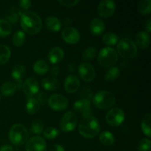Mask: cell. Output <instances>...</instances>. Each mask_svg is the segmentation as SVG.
Instances as JSON below:
<instances>
[{"label": "cell", "mask_w": 151, "mask_h": 151, "mask_svg": "<svg viewBox=\"0 0 151 151\" xmlns=\"http://www.w3.org/2000/svg\"><path fill=\"white\" fill-rule=\"evenodd\" d=\"M20 23L24 32L29 35L37 34L42 28V20L37 13L32 11H25L20 17Z\"/></svg>", "instance_id": "obj_1"}, {"label": "cell", "mask_w": 151, "mask_h": 151, "mask_svg": "<svg viewBox=\"0 0 151 151\" xmlns=\"http://www.w3.org/2000/svg\"><path fill=\"white\" fill-rule=\"evenodd\" d=\"M78 131L85 138H94L100 131V122L98 119L92 115L83 116L78 125Z\"/></svg>", "instance_id": "obj_2"}, {"label": "cell", "mask_w": 151, "mask_h": 151, "mask_svg": "<svg viewBox=\"0 0 151 151\" xmlns=\"http://www.w3.org/2000/svg\"><path fill=\"white\" fill-rule=\"evenodd\" d=\"M29 133L27 129L22 124H15L11 127L9 132L10 142L16 146L23 145L27 142Z\"/></svg>", "instance_id": "obj_3"}, {"label": "cell", "mask_w": 151, "mask_h": 151, "mask_svg": "<svg viewBox=\"0 0 151 151\" xmlns=\"http://www.w3.org/2000/svg\"><path fill=\"white\" fill-rule=\"evenodd\" d=\"M93 103L100 109H108L114 106L116 98L111 92L108 91H100L93 97Z\"/></svg>", "instance_id": "obj_4"}, {"label": "cell", "mask_w": 151, "mask_h": 151, "mask_svg": "<svg viewBox=\"0 0 151 151\" xmlns=\"http://www.w3.org/2000/svg\"><path fill=\"white\" fill-rule=\"evenodd\" d=\"M137 52L138 50L137 45L132 40L124 38L118 41L117 54L123 58H133L137 56Z\"/></svg>", "instance_id": "obj_5"}, {"label": "cell", "mask_w": 151, "mask_h": 151, "mask_svg": "<svg viewBox=\"0 0 151 151\" xmlns=\"http://www.w3.org/2000/svg\"><path fill=\"white\" fill-rule=\"evenodd\" d=\"M97 60L100 66L103 67L114 66L118 60L117 52L112 47H104L99 52Z\"/></svg>", "instance_id": "obj_6"}, {"label": "cell", "mask_w": 151, "mask_h": 151, "mask_svg": "<svg viewBox=\"0 0 151 151\" xmlns=\"http://www.w3.org/2000/svg\"><path fill=\"white\" fill-rule=\"evenodd\" d=\"M106 119L108 124L111 126H119L125 120V113L119 108H113L107 112Z\"/></svg>", "instance_id": "obj_7"}, {"label": "cell", "mask_w": 151, "mask_h": 151, "mask_svg": "<svg viewBox=\"0 0 151 151\" xmlns=\"http://www.w3.org/2000/svg\"><path fill=\"white\" fill-rule=\"evenodd\" d=\"M78 124V117L72 111H67L64 114L60 122V129L64 132L74 131Z\"/></svg>", "instance_id": "obj_8"}, {"label": "cell", "mask_w": 151, "mask_h": 151, "mask_svg": "<svg viewBox=\"0 0 151 151\" xmlns=\"http://www.w3.org/2000/svg\"><path fill=\"white\" fill-rule=\"evenodd\" d=\"M49 106L52 109L58 111H63L68 107L69 102L63 95L60 94H54L48 99Z\"/></svg>", "instance_id": "obj_9"}, {"label": "cell", "mask_w": 151, "mask_h": 151, "mask_svg": "<svg viewBox=\"0 0 151 151\" xmlns=\"http://www.w3.org/2000/svg\"><path fill=\"white\" fill-rule=\"evenodd\" d=\"M116 5L112 0H103L97 6V13L103 18H108L114 13Z\"/></svg>", "instance_id": "obj_10"}, {"label": "cell", "mask_w": 151, "mask_h": 151, "mask_svg": "<svg viewBox=\"0 0 151 151\" xmlns=\"http://www.w3.org/2000/svg\"><path fill=\"white\" fill-rule=\"evenodd\" d=\"M78 74L81 79L86 82H91L95 78V70L91 64L82 63L78 66Z\"/></svg>", "instance_id": "obj_11"}, {"label": "cell", "mask_w": 151, "mask_h": 151, "mask_svg": "<svg viewBox=\"0 0 151 151\" xmlns=\"http://www.w3.org/2000/svg\"><path fill=\"white\" fill-rule=\"evenodd\" d=\"M27 151H47V144L41 137H32L26 144Z\"/></svg>", "instance_id": "obj_12"}, {"label": "cell", "mask_w": 151, "mask_h": 151, "mask_svg": "<svg viewBox=\"0 0 151 151\" xmlns=\"http://www.w3.org/2000/svg\"><path fill=\"white\" fill-rule=\"evenodd\" d=\"M62 38L66 41L71 44H77L80 41L81 35L78 29L73 27H66L62 31Z\"/></svg>", "instance_id": "obj_13"}, {"label": "cell", "mask_w": 151, "mask_h": 151, "mask_svg": "<svg viewBox=\"0 0 151 151\" xmlns=\"http://www.w3.org/2000/svg\"><path fill=\"white\" fill-rule=\"evenodd\" d=\"M22 88L27 96L32 97V96L38 94V92L39 91L38 82L35 78H32V77L28 78L25 80V81L22 84Z\"/></svg>", "instance_id": "obj_14"}, {"label": "cell", "mask_w": 151, "mask_h": 151, "mask_svg": "<svg viewBox=\"0 0 151 151\" xmlns=\"http://www.w3.org/2000/svg\"><path fill=\"white\" fill-rule=\"evenodd\" d=\"M73 109L83 116L91 115L90 114L91 113V103L88 100H83V99H80L77 100L74 103Z\"/></svg>", "instance_id": "obj_15"}, {"label": "cell", "mask_w": 151, "mask_h": 151, "mask_svg": "<svg viewBox=\"0 0 151 151\" xmlns=\"http://www.w3.org/2000/svg\"><path fill=\"white\" fill-rule=\"evenodd\" d=\"M80 81L78 77L74 75H68L64 81V88L67 92L74 93L80 88Z\"/></svg>", "instance_id": "obj_16"}, {"label": "cell", "mask_w": 151, "mask_h": 151, "mask_svg": "<svg viewBox=\"0 0 151 151\" xmlns=\"http://www.w3.org/2000/svg\"><path fill=\"white\" fill-rule=\"evenodd\" d=\"M105 26L104 22L99 18H94L91 21L89 24V30L94 35L98 36V35L103 34L104 32Z\"/></svg>", "instance_id": "obj_17"}, {"label": "cell", "mask_w": 151, "mask_h": 151, "mask_svg": "<svg viewBox=\"0 0 151 151\" xmlns=\"http://www.w3.org/2000/svg\"><path fill=\"white\" fill-rule=\"evenodd\" d=\"M64 58V52L60 47H55L52 49L48 54L49 60L52 64L59 63Z\"/></svg>", "instance_id": "obj_18"}, {"label": "cell", "mask_w": 151, "mask_h": 151, "mask_svg": "<svg viewBox=\"0 0 151 151\" xmlns=\"http://www.w3.org/2000/svg\"><path fill=\"white\" fill-rule=\"evenodd\" d=\"M41 86L47 91H55L60 87V82L54 77H47L41 81Z\"/></svg>", "instance_id": "obj_19"}, {"label": "cell", "mask_w": 151, "mask_h": 151, "mask_svg": "<svg viewBox=\"0 0 151 151\" xmlns=\"http://www.w3.org/2000/svg\"><path fill=\"white\" fill-rule=\"evenodd\" d=\"M135 41L136 44H137L136 45L138 46L140 49L145 50V49L147 48L150 44V35L145 31H142L137 34Z\"/></svg>", "instance_id": "obj_20"}, {"label": "cell", "mask_w": 151, "mask_h": 151, "mask_svg": "<svg viewBox=\"0 0 151 151\" xmlns=\"http://www.w3.org/2000/svg\"><path fill=\"white\" fill-rule=\"evenodd\" d=\"M45 23L47 29L52 32H58L62 27L61 21L56 16H48L46 19Z\"/></svg>", "instance_id": "obj_21"}, {"label": "cell", "mask_w": 151, "mask_h": 151, "mask_svg": "<svg viewBox=\"0 0 151 151\" xmlns=\"http://www.w3.org/2000/svg\"><path fill=\"white\" fill-rule=\"evenodd\" d=\"M22 14V13L20 8L16 6H13L6 13V19L9 23L15 24L19 22Z\"/></svg>", "instance_id": "obj_22"}, {"label": "cell", "mask_w": 151, "mask_h": 151, "mask_svg": "<svg viewBox=\"0 0 151 151\" xmlns=\"http://www.w3.org/2000/svg\"><path fill=\"white\" fill-rule=\"evenodd\" d=\"M41 104L35 97L28 98L26 103V111L29 114H35L40 111Z\"/></svg>", "instance_id": "obj_23"}, {"label": "cell", "mask_w": 151, "mask_h": 151, "mask_svg": "<svg viewBox=\"0 0 151 151\" xmlns=\"http://www.w3.org/2000/svg\"><path fill=\"white\" fill-rule=\"evenodd\" d=\"M32 68H33L34 72L40 75H44L47 74L50 69L48 63L44 60H38L35 61Z\"/></svg>", "instance_id": "obj_24"}, {"label": "cell", "mask_w": 151, "mask_h": 151, "mask_svg": "<svg viewBox=\"0 0 151 151\" xmlns=\"http://www.w3.org/2000/svg\"><path fill=\"white\" fill-rule=\"evenodd\" d=\"M25 73H26V70H25V67L22 64H17L15 65L13 67L11 71V76L15 81H22V78L24 77Z\"/></svg>", "instance_id": "obj_25"}, {"label": "cell", "mask_w": 151, "mask_h": 151, "mask_svg": "<svg viewBox=\"0 0 151 151\" xmlns=\"http://www.w3.org/2000/svg\"><path fill=\"white\" fill-rule=\"evenodd\" d=\"M16 89H17V86H16L15 83L7 81V82L4 83L1 86V92L3 96L7 97V96H10L14 94Z\"/></svg>", "instance_id": "obj_26"}, {"label": "cell", "mask_w": 151, "mask_h": 151, "mask_svg": "<svg viewBox=\"0 0 151 151\" xmlns=\"http://www.w3.org/2000/svg\"><path fill=\"white\" fill-rule=\"evenodd\" d=\"M100 141L103 145L111 146L114 143L115 138L113 134L109 131H103L100 135Z\"/></svg>", "instance_id": "obj_27"}, {"label": "cell", "mask_w": 151, "mask_h": 151, "mask_svg": "<svg viewBox=\"0 0 151 151\" xmlns=\"http://www.w3.org/2000/svg\"><path fill=\"white\" fill-rule=\"evenodd\" d=\"M11 55V51L7 46L0 45V65L7 63Z\"/></svg>", "instance_id": "obj_28"}, {"label": "cell", "mask_w": 151, "mask_h": 151, "mask_svg": "<svg viewBox=\"0 0 151 151\" xmlns=\"http://www.w3.org/2000/svg\"><path fill=\"white\" fill-rule=\"evenodd\" d=\"M150 120L151 116L150 114L145 115L142 120L141 127L144 134H145L148 138L151 137V130H150Z\"/></svg>", "instance_id": "obj_29"}, {"label": "cell", "mask_w": 151, "mask_h": 151, "mask_svg": "<svg viewBox=\"0 0 151 151\" xmlns=\"http://www.w3.org/2000/svg\"><path fill=\"white\" fill-rule=\"evenodd\" d=\"M119 75H120V71H119V68L116 66H114L107 70L106 75H105V80L107 82H112V81H116Z\"/></svg>", "instance_id": "obj_30"}, {"label": "cell", "mask_w": 151, "mask_h": 151, "mask_svg": "<svg viewBox=\"0 0 151 151\" xmlns=\"http://www.w3.org/2000/svg\"><path fill=\"white\" fill-rule=\"evenodd\" d=\"M12 32L10 24L5 19H0V37H7Z\"/></svg>", "instance_id": "obj_31"}, {"label": "cell", "mask_w": 151, "mask_h": 151, "mask_svg": "<svg viewBox=\"0 0 151 151\" xmlns=\"http://www.w3.org/2000/svg\"><path fill=\"white\" fill-rule=\"evenodd\" d=\"M119 41V38L116 34L114 32H107L103 36V41L107 45H115Z\"/></svg>", "instance_id": "obj_32"}, {"label": "cell", "mask_w": 151, "mask_h": 151, "mask_svg": "<svg viewBox=\"0 0 151 151\" xmlns=\"http://www.w3.org/2000/svg\"><path fill=\"white\" fill-rule=\"evenodd\" d=\"M25 41V33L22 30H18L15 32L13 37V44L16 47H21L23 45Z\"/></svg>", "instance_id": "obj_33"}, {"label": "cell", "mask_w": 151, "mask_h": 151, "mask_svg": "<svg viewBox=\"0 0 151 151\" xmlns=\"http://www.w3.org/2000/svg\"><path fill=\"white\" fill-rule=\"evenodd\" d=\"M138 10L140 13L147 15L151 12L150 0H142L138 4Z\"/></svg>", "instance_id": "obj_34"}, {"label": "cell", "mask_w": 151, "mask_h": 151, "mask_svg": "<svg viewBox=\"0 0 151 151\" xmlns=\"http://www.w3.org/2000/svg\"><path fill=\"white\" fill-rule=\"evenodd\" d=\"M97 55V50L93 47H88L83 50L82 57L85 60H92Z\"/></svg>", "instance_id": "obj_35"}, {"label": "cell", "mask_w": 151, "mask_h": 151, "mask_svg": "<svg viewBox=\"0 0 151 151\" xmlns=\"http://www.w3.org/2000/svg\"><path fill=\"white\" fill-rule=\"evenodd\" d=\"M59 134L60 133H59L58 130L53 128V127H49V128H47L43 131V135L47 139H53L58 137Z\"/></svg>", "instance_id": "obj_36"}, {"label": "cell", "mask_w": 151, "mask_h": 151, "mask_svg": "<svg viewBox=\"0 0 151 151\" xmlns=\"http://www.w3.org/2000/svg\"><path fill=\"white\" fill-rule=\"evenodd\" d=\"M31 132L35 134H41L44 131V123L39 119L33 121L31 125Z\"/></svg>", "instance_id": "obj_37"}, {"label": "cell", "mask_w": 151, "mask_h": 151, "mask_svg": "<svg viewBox=\"0 0 151 151\" xmlns=\"http://www.w3.org/2000/svg\"><path fill=\"white\" fill-rule=\"evenodd\" d=\"M81 99H83V100H86L90 101V100H92L93 98V91L89 87H84L83 88H82L81 91V94H80Z\"/></svg>", "instance_id": "obj_38"}, {"label": "cell", "mask_w": 151, "mask_h": 151, "mask_svg": "<svg viewBox=\"0 0 151 151\" xmlns=\"http://www.w3.org/2000/svg\"><path fill=\"white\" fill-rule=\"evenodd\" d=\"M150 140L149 139L144 138L140 140L138 145V151H150Z\"/></svg>", "instance_id": "obj_39"}, {"label": "cell", "mask_w": 151, "mask_h": 151, "mask_svg": "<svg viewBox=\"0 0 151 151\" xmlns=\"http://www.w3.org/2000/svg\"><path fill=\"white\" fill-rule=\"evenodd\" d=\"M58 2L64 7H73L80 3L79 0H58Z\"/></svg>", "instance_id": "obj_40"}, {"label": "cell", "mask_w": 151, "mask_h": 151, "mask_svg": "<svg viewBox=\"0 0 151 151\" xmlns=\"http://www.w3.org/2000/svg\"><path fill=\"white\" fill-rule=\"evenodd\" d=\"M37 100L39 102L40 104L44 105L47 102H48V97H47V94L46 93L42 92V91H38L37 94Z\"/></svg>", "instance_id": "obj_41"}, {"label": "cell", "mask_w": 151, "mask_h": 151, "mask_svg": "<svg viewBox=\"0 0 151 151\" xmlns=\"http://www.w3.org/2000/svg\"><path fill=\"white\" fill-rule=\"evenodd\" d=\"M31 4H32V1L29 0H20L19 1V5L20 6L21 8L24 9V10L29 9Z\"/></svg>", "instance_id": "obj_42"}, {"label": "cell", "mask_w": 151, "mask_h": 151, "mask_svg": "<svg viewBox=\"0 0 151 151\" xmlns=\"http://www.w3.org/2000/svg\"><path fill=\"white\" fill-rule=\"evenodd\" d=\"M145 32L147 33H150L151 32V19H149L145 23Z\"/></svg>", "instance_id": "obj_43"}, {"label": "cell", "mask_w": 151, "mask_h": 151, "mask_svg": "<svg viewBox=\"0 0 151 151\" xmlns=\"http://www.w3.org/2000/svg\"><path fill=\"white\" fill-rule=\"evenodd\" d=\"M50 151H65V149L60 145H54L50 149Z\"/></svg>", "instance_id": "obj_44"}, {"label": "cell", "mask_w": 151, "mask_h": 151, "mask_svg": "<svg viewBox=\"0 0 151 151\" xmlns=\"http://www.w3.org/2000/svg\"><path fill=\"white\" fill-rule=\"evenodd\" d=\"M50 72H51V74L53 76H57V75H58L59 73H60V68L58 66H54L53 67H52Z\"/></svg>", "instance_id": "obj_45"}, {"label": "cell", "mask_w": 151, "mask_h": 151, "mask_svg": "<svg viewBox=\"0 0 151 151\" xmlns=\"http://www.w3.org/2000/svg\"><path fill=\"white\" fill-rule=\"evenodd\" d=\"M72 22H73V21H72V19H71V18L65 17L64 19H63V24H62L66 25V26L69 27V25L72 24Z\"/></svg>", "instance_id": "obj_46"}, {"label": "cell", "mask_w": 151, "mask_h": 151, "mask_svg": "<svg viewBox=\"0 0 151 151\" xmlns=\"http://www.w3.org/2000/svg\"><path fill=\"white\" fill-rule=\"evenodd\" d=\"M0 151H13V148L12 146L6 145H3L2 147H0Z\"/></svg>", "instance_id": "obj_47"}, {"label": "cell", "mask_w": 151, "mask_h": 151, "mask_svg": "<svg viewBox=\"0 0 151 151\" xmlns=\"http://www.w3.org/2000/svg\"><path fill=\"white\" fill-rule=\"evenodd\" d=\"M67 69L69 72H74L76 69V66H75V63H70L67 65Z\"/></svg>", "instance_id": "obj_48"}, {"label": "cell", "mask_w": 151, "mask_h": 151, "mask_svg": "<svg viewBox=\"0 0 151 151\" xmlns=\"http://www.w3.org/2000/svg\"><path fill=\"white\" fill-rule=\"evenodd\" d=\"M0 100H1V94H0Z\"/></svg>", "instance_id": "obj_49"}]
</instances>
